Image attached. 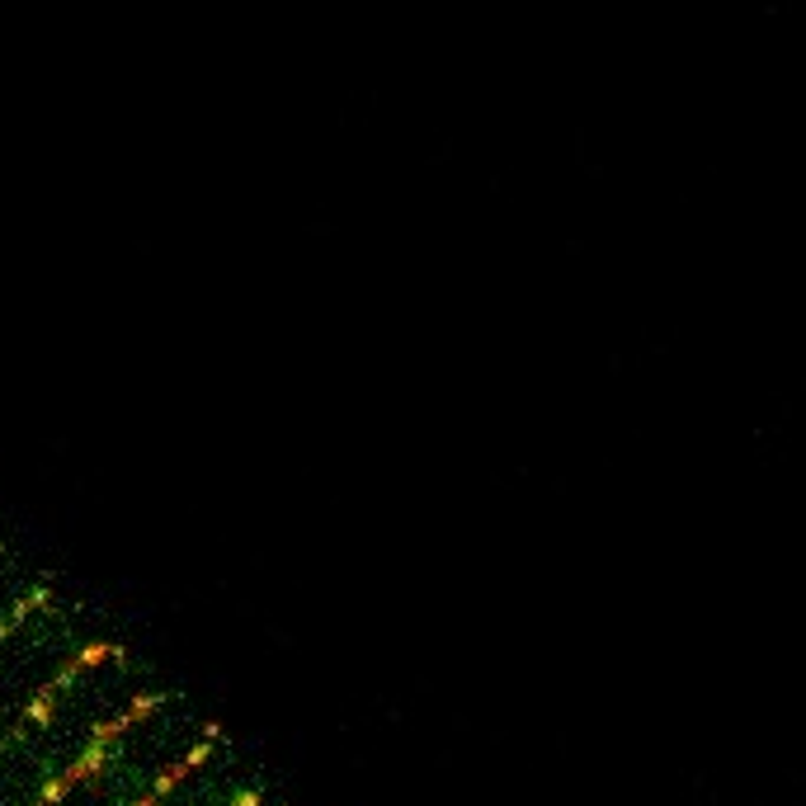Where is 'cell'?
Here are the masks:
<instances>
[{"mask_svg": "<svg viewBox=\"0 0 806 806\" xmlns=\"http://www.w3.org/2000/svg\"><path fill=\"white\" fill-rule=\"evenodd\" d=\"M213 741H217V726H208V741H198V745H194V750H189V755H184V759H175V764H170V769H165V774L156 778V783H151V788L142 792L137 802H128V806H161V797H165V792L175 788L180 778H189V774H194V769H198V764H203V759L213 755Z\"/></svg>", "mask_w": 806, "mask_h": 806, "instance_id": "obj_1", "label": "cell"}, {"mask_svg": "<svg viewBox=\"0 0 806 806\" xmlns=\"http://www.w3.org/2000/svg\"><path fill=\"white\" fill-rule=\"evenodd\" d=\"M264 802V792L260 788H250V792H241V797H231L227 806H260Z\"/></svg>", "mask_w": 806, "mask_h": 806, "instance_id": "obj_2", "label": "cell"}]
</instances>
